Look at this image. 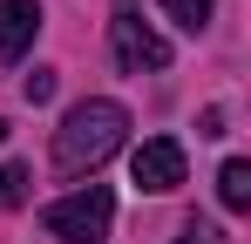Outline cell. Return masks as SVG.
Instances as JSON below:
<instances>
[{"instance_id":"3957f363","label":"cell","mask_w":251,"mask_h":244,"mask_svg":"<svg viewBox=\"0 0 251 244\" xmlns=\"http://www.w3.org/2000/svg\"><path fill=\"white\" fill-rule=\"evenodd\" d=\"M129 176H136V190L170 197V190L183 183V143H176V136H150V143L129 156Z\"/></svg>"},{"instance_id":"277c9868","label":"cell","mask_w":251,"mask_h":244,"mask_svg":"<svg viewBox=\"0 0 251 244\" xmlns=\"http://www.w3.org/2000/svg\"><path fill=\"white\" fill-rule=\"evenodd\" d=\"M109 41H116V61H123L129 75H143V68H163V61H170L163 34H156L143 14H116V21H109Z\"/></svg>"},{"instance_id":"8992f818","label":"cell","mask_w":251,"mask_h":244,"mask_svg":"<svg viewBox=\"0 0 251 244\" xmlns=\"http://www.w3.org/2000/svg\"><path fill=\"white\" fill-rule=\"evenodd\" d=\"M217 203H224V210H245L251 203V163H224V170H217Z\"/></svg>"},{"instance_id":"ba28073f","label":"cell","mask_w":251,"mask_h":244,"mask_svg":"<svg viewBox=\"0 0 251 244\" xmlns=\"http://www.w3.org/2000/svg\"><path fill=\"white\" fill-rule=\"evenodd\" d=\"M163 7H170V21H176V27H190V34L217 14V0H163Z\"/></svg>"},{"instance_id":"52a82bcc","label":"cell","mask_w":251,"mask_h":244,"mask_svg":"<svg viewBox=\"0 0 251 244\" xmlns=\"http://www.w3.org/2000/svg\"><path fill=\"white\" fill-rule=\"evenodd\" d=\"M21 203H27V170L0 163V210H21Z\"/></svg>"},{"instance_id":"30bf717a","label":"cell","mask_w":251,"mask_h":244,"mask_svg":"<svg viewBox=\"0 0 251 244\" xmlns=\"http://www.w3.org/2000/svg\"><path fill=\"white\" fill-rule=\"evenodd\" d=\"M0 143H7V122H0Z\"/></svg>"},{"instance_id":"6da1fadb","label":"cell","mask_w":251,"mask_h":244,"mask_svg":"<svg viewBox=\"0 0 251 244\" xmlns=\"http://www.w3.org/2000/svg\"><path fill=\"white\" fill-rule=\"evenodd\" d=\"M123 143H129V109L109 102V95H88L54 129V170L61 176H88V170H102V163L116 156Z\"/></svg>"},{"instance_id":"5b68a950","label":"cell","mask_w":251,"mask_h":244,"mask_svg":"<svg viewBox=\"0 0 251 244\" xmlns=\"http://www.w3.org/2000/svg\"><path fill=\"white\" fill-rule=\"evenodd\" d=\"M41 34V0H0V61H21Z\"/></svg>"},{"instance_id":"7a4b0ae2","label":"cell","mask_w":251,"mask_h":244,"mask_svg":"<svg viewBox=\"0 0 251 244\" xmlns=\"http://www.w3.org/2000/svg\"><path fill=\"white\" fill-rule=\"evenodd\" d=\"M109 224H116V197L95 190V183L41 210V231H48V238H61V244H95V238H109Z\"/></svg>"},{"instance_id":"9c48e42d","label":"cell","mask_w":251,"mask_h":244,"mask_svg":"<svg viewBox=\"0 0 251 244\" xmlns=\"http://www.w3.org/2000/svg\"><path fill=\"white\" fill-rule=\"evenodd\" d=\"M21 95H27V102H48V95H54V68H34V75L21 81Z\"/></svg>"}]
</instances>
